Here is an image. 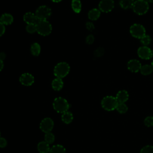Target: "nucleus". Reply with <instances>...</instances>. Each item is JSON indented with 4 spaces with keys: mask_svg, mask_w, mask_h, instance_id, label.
Here are the masks:
<instances>
[{
    "mask_svg": "<svg viewBox=\"0 0 153 153\" xmlns=\"http://www.w3.org/2000/svg\"><path fill=\"white\" fill-rule=\"evenodd\" d=\"M133 11L138 15H143L149 10V4L146 0H136L132 6Z\"/></svg>",
    "mask_w": 153,
    "mask_h": 153,
    "instance_id": "obj_1",
    "label": "nucleus"
},
{
    "mask_svg": "<svg viewBox=\"0 0 153 153\" xmlns=\"http://www.w3.org/2000/svg\"><path fill=\"white\" fill-rule=\"evenodd\" d=\"M118 102L116 98L112 96H107L103 98L101 102L102 108L108 111H111L116 109Z\"/></svg>",
    "mask_w": 153,
    "mask_h": 153,
    "instance_id": "obj_2",
    "label": "nucleus"
},
{
    "mask_svg": "<svg viewBox=\"0 0 153 153\" xmlns=\"http://www.w3.org/2000/svg\"><path fill=\"white\" fill-rule=\"evenodd\" d=\"M36 32L41 35L47 36L48 35L51 30V25L47 20H39L36 24Z\"/></svg>",
    "mask_w": 153,
    "mask_h": 153,
    "instance_id": "obj_3",
    "label": "nucleus"
},
{
    "mask_svg": "<svg viewBox=\"0 0 153 153\" xmlns=\"http://www.w3.org/2000/svg\"><path fill=\"white\" fill-rule=\"evenodd\" d=\"M70 71L69 65L66 62H60L56 65L54 69V74L57 78H62L66 76Z\"/></svg>",
    "mask_w": 153,
    "mask_h": 153,
    "instance_id": "obj_4",
    "label": "nucleus"
},
{
    "mask_svg": "<svg viewBox=\"0 0 153 153\" xmlns=\"http://www.w3.org/2000/svg\"><path fill=\"white\" fill-rule=\"evenodd\" d=\"M53 105L54 109L59 113H64L66 111H68L69 108V105L68 101L61 97L56 98L53 102Z\"/></svg>",
    "mask_w": 153,
    "mask_h": 153,
    "instance_id": "obj_5",
    "label": "nucleus"
},
{
    "mask_svg": "<svg viewBox=\"0 0 153 153\" xmlns=\"http://www.w3.org/2000/svg\"><path fill=\"white\" fill-rule=\"evenodd\" d=\"M130 33L132 36L136 38L141 39L146 35V30L142 25L134 23L130 26Z\"/></svg>",
    "mask_w": 153,
    "mask_h": 153,
    "instance_id": "obj_6",
    "label": "nucleus"
},
{
    "mask_svg": "<svg viewBox=\"0 0 153 153\" xmlns=\"http://www.w3.org/2000/svg\"><path fill=\"white\" fill-rule=\"evenodd\" d=\"M51 14V9L46 5L40 6L37 8L35 12V15L39 20H47L50 16Z\"/></svg>",
    "mask_w": 153,
    "mask_h": 153,
    "instance_id": "obj_7",
    "label": "nucleus"
},
{
    "mask_svg": "<svg viewBox=\"0 0 153 153\" xmlns=\"http://www.w3.org/2000/svg\"><path fill=\"white\" fill-rule=\"evenodd\" d=\"M114 7V1L113 0H101L99 4V10L103 13L111 11Z\"/></svg>",
    "mask_w": 153,
    "mask_h": 153,
    "instance_id": "obj_8",
    "label": "nucleus"
},
{
    "mask_svg": "<svg viewBox=\"0 0 153 153\" xmlns=\"http://www.w3.org/2000/svg\"><path fill=\"white\" fill-rule=\"evenodd\" d=\"M138 56L144 60H149L152 58V50L147 46H141L137 50Z\"/></svg>",
    "mask_w": 153,
    "mask_h": 153,
    "instance_id": "obj_9",
    "label": "nucleus"
},
{
    "mask_svg": "<svg viewBox=\"0 0 153 153\" xmlns=\"http://www.w3.org/2000/svg\"><path fill=\"white\" fill-rule=\"evenodd\" d=\"M54 126L53 121L50 118H45L43 119L40 123V129L44 133L51 132Z\"/></svg>",
    "mask_w": 153,
    "mask_h": 153,
    "instance_id": "obj_10",
    "label": "nucleus"
},
{
    "mask_svg": "<svg viewBox=\"0 0 153 153\" xmlns=\"http://www.w3.org/2000/svg\"><path fill=\"white\" fill-rule=\"evenodd\" d=\"M19 80L22 84L26 86H29L33 83L34 77L30 74L25 73L20 76Z\"/></svg>",
    "mask_w": 153,
    "mask_h": 153,
    "instance_id": "obj_11",
    "label": "nucleus"
},
{
    "mask_svg": "<svg viewBox=\"0 0 153 153\" xmlns=\"http://www.w3.org/2000/svg\"><path fill=\"white\" fill-rule=\"evenodd\" d=\"M141 63L137 59H131L127 63L128 69L132 72H137L141 68Z\"/></svg>",
    "mask_w": 153,
    "mask_h": 153,
    "instance_id": "obj_12",
    "label": "nucleus"
},
{
    "mask_svg": "<svg viewBox=\"0 0 153 153\" xmlns=\"http://www.w3.org/2000/svg\"><path fill=\"white\" fill-rule=\"evenodd\" d=\"M24 21L28 24H36L39 20L38 17L36 16L35 14H33L31 12H28L25 14L23 16Z\"/></svg>",
    "mask_w": 153,
    "mask_h": 153,
    "instance_id": "obj_13",
    "label": "nucleus"
},
{
    "mask_svg": "<svg viewBox=\"0 0 153 153\" xmlns=\"http://www.w3.org/2000/svg\"><path fill=\"white\" fill-rule=\"evenodd\" d=\"M118 103H125L128 99V94L126 90L119 91L115 97Z\"/></svg>",
    "mask_w": 153,
    "mask_h": 153,
    "instance_id": "obj_14",
    "label": "nucleus"
},
{
    "mask_svg": "<svg viewBox=\"0 0 153 153\" xmlns=\"http://www.w3.org/2000/svg\"><path fill=\"white\" fill-rule=\"evenodd\" d=\"M13 17L10 14L4 13L0 17V22H1L4 25H11L13 23Z\"/></svg>",
    "mask_w": 153,
    "mask_h": 153,
    "instance_id": "obj_15",
    "label": "nucleus"
},
{
    "mask_svg": "<svg viewBox=\"0 0 153 153\" xmlns=\"http://www.w3.org/2000/svg\"><path fill=\"white\" fill-rule=\"evenodd\" d=\"M38 149L40 153H48L50 151L49 144L45 141H42L38 144Z\"/></svg>",
    "mask_w": 153,
    "mask_h": 153,
    "instance_id": "obj_16",
    "label": "nucleus"
},
{
    "mask_svg": "<svg viewBox=\"0 0 153 153\" xmlns=\"http://www.w3.org/2000/svg\"><path fill=\"white\" fill-rule=\"evenodd\" d=\"M51 85L54 90L59 91L62 88L63 86V82L61 78H56L52 81Z\"/></svg>",
    "mask_w": 153,
    "mask_h": 153,
    "instance_id": "obj_17",
    "label": "nucleus"
},
{
    "mask_svg": "<svg viewBox=\"0 0 153 153\" xmlns=\"http://www.w3.org/2000/svg\"><path fill=\"white\" fill-rule=\"evenodd\" d=\"M100 16V11L97 8H93L88 13V17L91 20H97Z\"/></svg>",
    "mask_w": 153,
    "mask_h": 153,
    "instance_id": "obj_18",
    "label": "nucleus"
},
{
    "mask_svg": "<svg viewBox=\"0 0 153 153\" xmlns=\"http://www.w3.org/2000/svg\"><path fill=\"white\" fill-rule=\"evenodd\" d=\"M73 115L69 111H66L62 115V120L66 124L71 123L73 120Z\"/></svg>",
    "mask_w": 153,
    "mask_h": 153,
    "instance_id": "obj_19",
    "label": "nucleus"
},
{
    "mask_svg": "<svg viewBox=\"0 0 153 153\" xmlns=\"http://www.w3.org/2000/svg\"><path fill=\"white\" fill-rule=\"evenodd\" d=\"M140 71L143 75H148L152 72L153 68L150 65H145L141 66Z\"/></svg>",
    "mask_w": 153,
    "mask_h": 153,
    "instance_id": "obj_20",
    "label": "nucleus"
},
{
    "mask_svg": "<svg viewBox=\"0 0 153 153\" xmlns=\"http://www.w3.org/2000/svg\"><path fill=\"white\" fill-rule=\"evenodd\" d=\"M133 3V0H120V5L121 7L125 10L132 8Z\"/></svg>",
    "mask_w": 153,
    "mask_h": 153,
    "instance_id": "obj_21",
    "label": "nucleus"
},
{
    "mask_svg": "<svg viewBox=\"0 0 153 153\" xmlns=\"http://www.w3.org/2000/svg\"><path fill=\"white\" fill-rule=\"evenodd\" d=\"M50 153H66V149L61 145H56L50 148Z\"/></svg>",
    "mask_w": 153,
    "mask_h": 153,
    "instance_id": "obj_22",
    "label": "nucleus"
},
{
    "mask_svg": "<svg viewBox=\"0 0 153 153\" xmlns=\"http://www.w3.org/2000/svg\"><path fill=\"white\" fill-rule=\"evenodd\" d=\"M71 6L74 12L76 13H79L81 10V3L79 0H72Z\"/></svg>",
    "mask_w": 153,
    "mask_h": 153,
    "instance_id": "obj_23",
    "label": "nucleus"
},
{
    "mask_svg": "<svg viewBox=\"0 0 153 153\" xmlns=\"http://www.w3.org/2000/svg\"><path fill=\"white\" fill-rule=\"evenodd\" d=\"M30 51L32 54L33 56H38L40 52H41V47L39 45V44L38 43H33L32 45H31V48H30Z\"/></svg>",
    "mask_w": 153,
    "mask_h": 153,
    "instance_id": "obj_24",
    "label": "nucleus"
},
{
    "mask_svg": "<svg viewBox=\"0 0 153 153\" xmlns=\"http://www.w3.org/2000/svg\"><path fill=\"white\" fill-rule=\"evenodd\" d=\"M116 109L118 112L121 114H124L127 111L128 107L125 104V103H118L116 108Z\"/></svg>",
    "mask_w": 153,
    "mask_h": 153,
    "instance_id": "obj_25",
    "label": "nucleus"
},
{
    "mask_svg": "<svg viewBox=\"0 0 153 153\" xmlns=\"http://www.w3.org/2000/svg\"><path fill=\"white\" fill-rule=\"evenodd\" d=\"M44 139H45V141L47 143L51 144V143H53L54 142L55 137H54V134L52 133L48 132V133H45V136H44Z\"/></svg>",
    "mask_w": 153,
    "mask_h": 153,
    "instance_id": "obj_26",
    "label": "nucleus"
},
{
    "mask_svg": "<svg viewBox=\"0 0 153 153\" xmlns=\"http://www.w3.org/2000/svg\"><path fill=\"white\" fill-rule=\"evenodd\" d=\"M151 42V38L149 35H145L143 37L140 39V42L143 46H147L150 44Z\"/></svg>",
    "mask_w": 153,
    "mask_h": 153,
    "instance_id": "obj_27",
    "label": "nucleus"
},
{
    "mask_svg": "<svg viewBox=\"0 0 153 153\" xmlns=\"http://www.w3.org/2000/svg\"><path fill=\"white\" fill-rule=\"evenodd\" d=\"M140 153H153V146L146 145L141 149Z\"/></svg>",
    "mask_w": 153,
    "mask_h": 153,
    "instance_id": "obj_28",
    "label": "nucleus"
},
{
    "mask_svg": "<svg viewBox=\"0 0 153 153\" xmlns=\"http://www.w3.org/2000/svg\"><path fill=\"white\" fill-rule=\"evenodd\" d=\"M26 29V31L30 33H33L36 31V26L35 24H28Z\"/></svg>",
    "mask_w": 153,
    "mask_h": 153,
    "instance_id": "obj_29",
    "label": "nucleus"
},
{
    "mask_svg": "<svg viewBox=\"0 0 153 153\" xmlns=\"http://www.w3.org/2000/svg\"><path fill=\"white\" fill-rule=\"evenodd\" d=\"M144 124L147 127L153 126V117L148 116L144 120Z\"/></svg>",
    "mask_w": 153,
    "mask_h": 153,
    "instance_id": "obj_30",
    "label": "nucleus"
},
{
    "mask_svg": "<svg viewBox=\"0 0 153 153\" xmlns=\"http://www.w3.org/2000/svg\"><path fill=\"white\" fill-rule=\"evenodd\" d=\"M103 54H104V49L101 47L97 48L94 51V55L96 57H100L103 56Z\"/></svg>",
    "mask_w": 153,
    "mask_h": 153,
    "instance_id": "obj_31",
    "label": "nucleus"
},
{
    "mask_svg": "<svg viewBox=\"0 0 153 153\" xmlns=\"http://www.w3.org/2000/svg\"><path fill=\"white\" fill-rule=\"evenodd\" d=\"M94 40V38L93 35H89L86 37L85 41L88 44H91L93 43Z\"/></svg>",
    "mask_w": 153,
    "mask_h": 153,
    "instance_id": "obj_32",
    "label": "nucleus"
},
{
    "mask_svg": "<svg viewBox=\"0 0 153 153\" xmlns=\"http://www.w3.org/2000/svg\"><path fill=\"white\" fill-rule=\"evenodd\" d=\"M7 142L6 139L4 137H0V147L1 148H4L7 146Z\"/></svg>",
    "mask_w": 153,
    "mask_h": 153,
    "instance_id": "obj_33",
    "label": "nucleus"
},
{
    "mask_svg": "<svg viewBox=\"0 0 153 153\" xmlns=\"http://www.w3.org/2000/svg\"><path fill=\"white\" fill-rule=\"evenodd\" d=\"M86 27L88 30L92 31L94 29V26L92 22H87L86 23Z\"/></svg>",
    "mask_w": 153,
    "mask_h": 153,
    "instance_id": "obj_34",
    "label": "nucleus"
},
{
    "mask_svg": "<svg viewBox=\"0 0 153 153\" xmlns=\"http://www.w3.org/2000/svg\"><path fill=\"white\" fill-rule=\"evenodd\" d=\"M5 27L4 26V25H3L1 22H0V36H1L5 32Z\"/></svg>",
    "mask_w": 153,
    "mask_h": 153,
    "instance_id": "obj_35",
    "label": "nucleus"
},
{
    "mask_svg": "<svg viewBox=\"0 0 153 153\" xmlns=\"http://www.w3.org/2000/svg\"><path fill=\"white\" fill-rule=\"evenodd\" d=\"M5 59V54L3 52L0 53V60L3 61Z\"/></svg>",
    "mask_w": 153,
    "mask_h": 153,
    "instance_id": "obj_36",
    "label": "nucleus"
},
{
    "mask_svg": "<svg viewBox=\"0 0 153 153\" xmlns=\"http://www.w3.org/2000/svg\"><path fill=\"white\" fill-rule=\"evenodd\" d=\"M4 68V63H3V61L0 60V71H2V69H3Z\"/></svg>",
    "mask_w": 153,
    "mask_h": 153,
    "instance_id": "obj_37",
    "label": "nucleus"
},
{
    "mask_svg": "<svg viewBox=\"0 0 153 153\" xmlns=\"http://www.w3.org/2000/svg\"><path fill=\"white\" fill-rule=\"evenodd\" d=\"M51 1L54 2H60L62 0H51Z\"/></svg>",
    "mask_w": 153,
    "mask_h": 153,
    "instance_id": "obj_38",
    "label": "nucleus"
},
{
    "mask_svg": "<svg viewBox=\"0 0 153 153\" xmlns=\"http://www.w3.org/2000/svg\"><path fill=\"white\" fill-rule=\"evenodd\" d=\"M148 2H151V3H152L153 2V0H146Z\"/></svg>",
    "mask_w": 153,
    "mask_h": 153,
    "instance_id": "obj_39",
    "label": "nucleus"
},
{
    "mask_svg": "<svg viewBox=\"0 0 153 153\" xmlns=\"http://www.w3.org/2000/svg\"><path fill=\"white\" fill-rule=\"evenodd\" d=\"M151 66H152V67L153 68V60L152 61V63H151Z\"/></svg>",
    "mask_w": 153,
    "mask_h": 153,
    "instance_id": "obj_40",
    "label": "nucleus"
},
{
    "mask_svg": "<svg viewBox=\"0 0 153 153\" xmlns=\"http://www.w3.org/2000/svg\"><path fill=\"white\" fill-rule=\"evenodd\" d=\"M152 56H153V50H152Z\"/></svg>",
    "mask_w": 153,
    "mask_h": 153,
    "instance_id": "obj_41",
    "label": "nucleus"
},
{
    "mask_svg": "<svg viewBox=\"0 0 153 153\" xmlns=\"http://www.w3.org/2000/svg\"><path fill=\"white\" fill-rule=\"evenodd\" d=\"M0 135H1V134H0Z\"/></svg>",
    "mask_w": 153,
    "mask_h": 153,
    "instance_id": "obj_42",
    "label": "nucleus"
}]
</instances>
